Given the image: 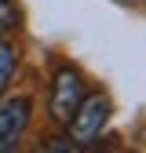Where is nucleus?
I'll use <instances>...</instances> for the list:
<instances>
[{"label":"nucleus","instance_id":"obj_1","mask_svg":"<svg viewBox=\"0 0 146 153\" xmlns=\"http://www.w3.org/2000/svg\"><path fill=\"white\" fill-rule=\"evenodd\" d=\"M106 120H110V99L106 95H84L80 106L73 109V117H69V139L77 146H91L102 135Z\"/></svg>","mask_w":146,"mask_h":153},{"label":"nucleus","instance_id":"obj_2","mask_svg":"<svg viewBox=\"0 0 146 153\" xmlns=\"http://www.w3.org/2000/svg\"><path fill=\"white\" fill-rule=\"evenodd\" d=\"M84 95H88V91H84L80 73H77V69H69V66H62L59 73H55V80H51V99H48L51 120H55V124H69L73 109L80 106Z\"/></svg>","mask_w":146,"mask_h":153},{"label":"nucleus","instance_id":"obj_3","mask_svg":"<svg viewBox=\"0 0 146 153\" xmlns=\"http://www.w3.org/2000/svg\"><path fill=\"white\" fill-rule=\"evenodd\" d=\"M29 99H4L0 102V153L18 146V139L29 128Z\"/></svg>","mask_w":146,"mask_h":153},{"label":"nucleus","instance_id":"obj_4","mask_svg":"<svg viewBox=\"0 0 146 153\" xmlns=\"http://www.w3.org/2000/svg\"><path fill=\"white\" fill-rule=\"evenodd\" d=\"M15 69H18V48L7 40V36H0V95L7 91Z\"/></svg>","mask_w":146,"mask_h":153},{"label":"nucleus","instance_id":"obj_5","mask_svg":"<svg viewBox=\"0 0 146 153\" xmlns=\"http://www.w3.org/2000/svg\"><path fill=\"white\" fill-rule=\"evenodd\" d=\"M18 22V7H15V0H0V36H7Z\"/></svg>","mask_w":146,"mask_h":153},{"label":"nucleus","instance_id":"obj_6","mask_svg":"<svg viewBox=\"0 0 146 153\" xmlns=\"http://www.w3.org/2000/svg\"><path fill=\"white\" fill-rule=\"evenodd\" d=\"M44 149L48 153H73V149H80L73 139H55V142H44Z\"/></svg>","mask_w":146,"mask_h":153}]
</instances>
